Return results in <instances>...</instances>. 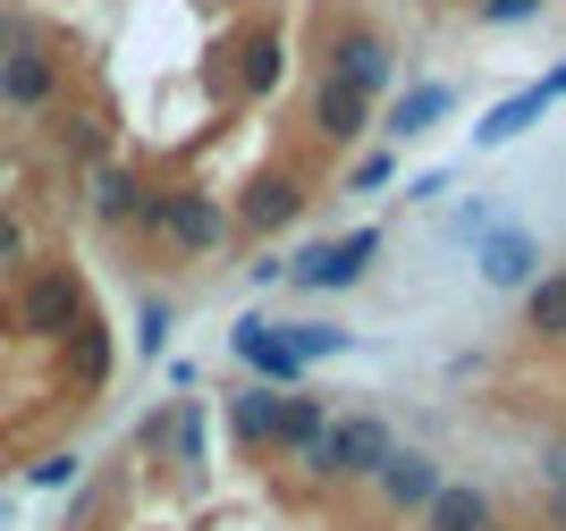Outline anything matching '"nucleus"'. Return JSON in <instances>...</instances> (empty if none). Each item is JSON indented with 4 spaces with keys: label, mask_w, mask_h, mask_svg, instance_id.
Here are the masks:
<instances>
[{
    "label": "nucleus",
    "mask_w": 566,
    "mask_h": 531,
    "mask_svg": "<svg viewBox=\"0 0 566 531\" xmlns=\"http://www.w3.org/2000/svg\"><path fill=\"white\" fill-rule=\"evenodd\" d=\"M85 312H94V296H85V270H76L69 254H43V262H25V270H18L9 329H18L25 347H60Z\"/></svg>",
    "instance_id": "obj_1"
},
{
    "label": "nucleus",
    "mask_w": 566,
    "mask_h": 531,
    "mask_svg": "<svg viewBox=\"0 0 566 531\" xmlns=\"http://www.w3.org/2000/svg\"><path fill=\"white\" fill-rule=\"evenodd\" d=\"M229 203H220L212 185H153V220H144V236L161 245L169 262H212L220 245H229Z\"/></svg>",
    "instance_id": "obj_2"
},
{
    "label": "nucleus",
    "mask_w": 566,
    "mask_h": 531,
    "mask_svg": "<svg viewBox=\"0 0 566 531\" xmlns=\"http://www.w3.org/2000/svg\"><path fill=\"white\" fill-rule=\"evenodd\" d=\"M389 422L380 414H331V431H322V447L305 456V472L313 481H331V489H355V481H373L380 472V456H389Z\"/></svg>",
    "instance_id": "obj_3"
},
{
    "label": "nucleus",
    "mask_w": 566,
    "mask_h": 531,
    "mask_svg": "<svg viewBox=\"0 0 566 531\" xmlns=\"http://www.w3.org/2000/svg\"><path fill=\"white\" fill-rule=\"evenodd\" d=\"M322 76H338V85H355L364 102H380L389 93V76H398V51H389V34L364 18H338L331 34H322Z\"/></svg>",
    "instance_id": "obj_4"
},
{
    "label": "nucleus",
    "mask_w": 566,
    "mask_h": 531,
    "mask_svg": "<svg viewBox=\"0 0 566 531\" xmlns=\"http://www.w3.org/2000/svg\"><path fill=\"white\" fill-rule=\"evenodd\" d=\"M373 254H380V229H347V236L305 245V254L287 262V278H296L305 296H338V287H355V278L373 270Z\"/></svg>",
    "instance_id": "obj_5"
},
{
    "label": "nucleus",
    "mask_w": 566,
    "mask_h": 531,
    "mask_svg": "<svg viewBox=\"0 0 566 531\" xmlns=\"http://www.w3.org/2000/svg\"><path fill=\"white\" fill-rule=\"evenodd\" d=\"M60 93H69V60H60L51 43L9 51V60H0V110H18V118H51V110H60Z\"/></svg>",
    "instance_id": "obj_6"
},
{
    "label": "nucleus",
    "mask_w": 566,
    "mask_h": 531,
    "mask_svg": "<svg viewBox=\"0 0 566 531\" xmlns=\"http://www.w3.org/2000/svg\"><path fill=\"white\" fill-rule=\"evenodd\" d=\"M449 481V464L431 456V447H389L373 472V507L380 514H398V523H415V514L431 507V489Z\"/></svg>",
    "instance_id": "obj_7"
},
{
    "label": "nucleus",
    "mask_w": 566,
    "mask_h": 531,
    "mask_svg": "<svg viewBox=\"0 0 566 531\" xmlns=\"http://www.w3.org/2000/svg\"><path fill=\"white\" fill-rule=\"evenodd\" d=\"M111 371H118V338L102 312H85V321L60 338V389L76 396V405H94L102 389H111Z\"/></svg>",
    "instance_id": "obj_8"
},
{
    "label": "nucleus",
    "mask_w": 566,
    "mask_h": 531,
    "mask_svg": "<svg viewBox=\"0 0 566 531\" xmlns=\"http://www.w3.org/2000/svg\"><path fill=\"white\" fill-rule=\"evenodd\" d=\"M85 211H94L111 236H144V220H153V185H144L127 161H94V169H85Z\"/></svg>",
    "instance_id": "obj_9"
},
{
    "label": "nucleus",
    "mask_w": 566,
    "mask_h": 531,
    "mask_svg": "<svg viewBox=\"0 0 566 531\" xmlns=\"http://www.w3.org/2000/svg\"><path fill=\"white\" fill-rule=\"evenodd\" d=\"M296 211H305V178L296 169H254L245 194L229 203V220L245 236H280V229H296Z\"/></svg>",
    "instance_id": "obj_10"
},
{
    "label": "nucleus",
    "mask_w": 566,
    "mask_h": 531,
    "mask_svg": "<svg viewBox=\"0 0 566 531\" xmlns=\"http://www.w3.org/2000/svg\"><path fill=\"white\" fill-rule=\"evenodd\" d=\"M237 363L254 371L262 389H305V354L287 347V321H262V312H245V321L229 329Z\"/></svg>",
    "instance_id": "obj_11"
},
{
    "label": "nucleus",
    "mask_w": 566,
    "mask_h": 531,
    "mask_svg": "<svg viewBox=\"0 0 566 531\" xmlns=\"http://www.w3.org/2000/svg\"><path fill=\"white\" fill-rule=\"evenodd\" d=\"M473 262H482V278H491V287H516V296H524V287L542 278V236L491 220V229L473 236Z\"/></svg>",
    "instance_id": "obj_12"
},
{
    "label": "nucleus",
    "mask_w": 566,
    "mask_h": 531,
    "mask_svg": "<svg viewBox=\"0 0 566 531\" xmlns=\"http://www.w3.org/2000/svg\"><path fill=\"white\" fill-rule=\"evenodd\" d=\"M305 127H313V144H331V152H347V144H364V127H373V102H364L355 85H338V76H313Z\"/></svg>",
    "instance_id": "obj_13"
},
{
    "label": "nucleus",
    "mask_w": 566,
    "mask_h": 531,
    "mask_svg": "<svg viewBox=\"0 0 566 531\" xmlns=\"http://www.w3.org/2000/svg\"><path fill=\"white\" fill-rule=\"evenodd\" d=\"M322 431H331V405L313 389H280V414H271V447L262 456L271 464H305L313 447H322Z\"/></svg>",
    "instance_id": "obj_14"
},
{
    "label": "nucleus",
    "mask_w": 566,
    "mask_h": 531,
    "mask_svg": "<svg viewBox=\"0 0 566 531\" xmlns=\"http://www.w3.org/2000/svg\"><path fill=\"white\" fill-rule=\"evenodd\" d=\"M415 523H423V531H482V523H499V507H491V489H482V481H440Z\"/></svg>",
    "instance_id": "obj_15"
},
{
    "label": "nucleus",
    "mask_w": 566,
    "mask_h": 531,
    "mask_svg": "<svg viewBox=\"0 0 566 531\" xmlns=\"http://www.w3.org/2000/svg\"><path fill=\"white\" fill-rule=\"evenodd\" d=\"M549 110H558V93H549V85H516L507 102H499V110H482L473 144H482V152H491V144H516L524 127H533V118H549Z\"/></svg>",
    "instance_id": "obj_16"
},
{
    "label": "nucleus",
    "mask_w": 566,
    "mask_h": 531,
    "mask_svg": "<svg viewBox=\"0 0 566 531\" xmlns=\"http://www.w3.org/2000/svg\"><path fill=\"white\" fill-rule=\"evenodd\" d=\"M212 456V414H203V396H169V464L178 472H203Z\"/></svg>",
    "instance_id": "obj_17"
},
{
    "label": "nucleus",
    "mask_w": 566,
    "mask_h": 531,
    "mask_svg": "<svg viewBox=\"0 0 566 531\" xmlns=\"http://www.w3.org/2000/svg\"><path fill=\"white\" fill-rule=\"evenodd\" d=\"M449 110H457V93H449V85H406L398 102H389V118H380V127L406 144V136H431V127H440Z\"/></svg>",
    "instance_id": "obj_18"
},
{
    "label": "nucleus",
    "mask_w": 566,
    "mask_h": 531,
    "mask_svg": "<svg viewBox=\"0 0 566 531\" xmlns=\"http://www.w3.org/2000/svg\"><path fill=\"white\" fill-rule=\"evenodd\" d=\"M271 414H280V389L245 380V389L229 396V439L245 447V456H262V447H271Z\"/></svg>",
    "instance_id": "obj_19"
},
{
    "label": "nucleus",
    "mask_w": 566,
    "mask_h": 531,
    "mask_svg": "<svg viewBox=\"0 0 566 531\" xmlns=\"http://www.w3.org/2000/svg\"><path fill=\"white\" fill-rule=\"evenodd\" d=\"M524 329H533L542 347H566V262L524 287Z\"/></svg>",
    "instance_id": "obj_20"
},
{
    "label": "nucleus",
    "mask_w": 566,
    "mask_h": 531,
    "mask_svg": "<svg viewBox=\"0 0 566 531\" xmlns=\"http://www.w3.org/2000/svg\"><path fill=\"white\" fill-rule=\"evenodd\" d=\"M51 144H60V161H76V169L111 161V152H102V144H111V127H102L94 110H60V118H51Z\"/></svg>",
    "instance_id": "obj_21"
},
{
    "label": "nucleus",
    "mask_w": 566,
    "mask_h": 531,
    "mask_svg": "<svg viewBox=\"0 0 566 531\" xmlns=\"http://www.w3.org/2000/svg\"><path fill=\"white\" fill-rule=\"evenodd\" d=\"M237 76H245V93H271V85L287 76V43L271 34V25H262V34H245V68H237Z\"/></svg>",
    "instance_id": "obj_22"
},
{
    "label": "nucleus",
    "mask_w": 566,
    "mask_h": 531,
    "mask_svg": "<svg viewBox=\"0 0 566 531\" xmlns=\"http://www.w3.org/2000/svg\"><path fill=\"white\" fill-rule=\"evenodd\" d=\"M169 321H178V312H169L161 296H144V304H136V363H161V347H169Z\"/></svg>",
    "instance_id": "obj_23"
},
{
    "label": "nucleus",
    "mask_w": 566,
    "mask_h": 531,
    "mask_svg": "<svg viewBox=\"0 0 566 531\" xmlns=\"http://www.w3.org/2000/svg\"><path fill=\"white\" fill-rule=\"evenodd\" d=\"M287 347L305 354V371H313L322 354H347V329H331V321H287Z\"/></svg>",
    "instance_id": "obj_24"
},
{
    "label": "nucleus",
    "mask_w": 566,
    "mask_h": 531,
    "mask_svg": "<svg viewBox=\"0 0 566 531\" xmlns=\"http://www.w3.org/2000/svg\"><path fill=\"white\" fill-rule=\"evenodd\" d=\"M76 472H85V456H76V447H51V456L25 464V489H69Z\"/></svg>",
    "instance_id": "obj_25"
},
{
    "label": "nucleus",
    "mask_w": 566,
    "mask_h": 531,
    "mask_svg": "<svg viewBox=\"0 0 566 531\" xmlns=\"http://www.w3.org/2000/svg\"><path fill=\"white\" fill-rule=\"evenodd\" d=\"M127 456H153V464H169V405H153V414L136 422V439H127Z\"/></svg>",
    "instance_id": "obj_26"
},
{
    "label": "nucleus",
    "mask_w": 566,
    "mask_h": 531,
    "mask_svg": "<svg viewBox=\"0 0 566 531\" xmlns=\"http://www.w3.org/2000/svg\"><path fill=\"white\" fill-rule=\"evenodd\" d=\"M549 0H473V25H533Z\"/></svg>",
    "instance_id": "obj_27"
},
{
    "label": "nucleus",
    "mask_w": 566,
    "mask_h": 531,
    "mask_svg": "<svg viewBox=\"0 0 566 531\" xmlns=\"http://www.w3.org/2000/svg\"><path fill=\"white\" fill-rule=\"evenodd\" d=\"M43 43V25L25 18V9H9V0H0V60H9V51H34Z\"/></svg>",
    "instance_id": "obj_28"
},
{
    "label": "nucleus",
    "mask_w": 566,
    "mask_h": 531,
    "mask_svg": "<svg viewBox=\"0 0 566 531\" xmlns=\"http://www.w3.org/2000/svg\"><path fill=\"white\" fill-rule=\"evenodd\" d=\"M389 178H398V161H389V152H364V161L347 169V185H355V194H380Z\"/></svg>",
    "instance_id": "obj_29"
},
{
    "label": "nucleus",
    "mask_w": 566,
    "mask_h": 531,
    "mask_svg": "<svg viewBox=\"0 0 566 531\" xmlns=\"http://www.w3.org/2000/svg\"><path fill=\"white\" fill-rule=\"evenodd\" d=\"M18 262H34V254H25V220H18V211H0V270H18Z\"/></svg>",
    "instance_id": "obj_30"
},
{
    "label": "nucleus",
    "mask_w": 566,
    "mask_h": 531,
    "mask_svg": "<svg viewBox=\"0 0 566 531\" xmlns=\"http://www.w3.org/2000/svg\"><path fill=\"white\" fill-rule=\"evenodd\" d=\"M440 194H449V178H440V169H423V178L406 185V203H440Z\"/></svg>",
    "instance_id": "obj_31"
},
{
    "label": "nucleus",
    "mask_w": 566,
    "mask_h": 531,
    "mask_svg": "<svg viewBox=\"0 0 566 531\" xmlns=\"http://www.w3.org/2000/svg\"><path fill=\"white\" fill-rule=\"evenodd\" d=\"M542 489H566V439L542 447Z\"/></svg>",
    "instance_id": "obj_32"
},
{
    "label": "nucleus",
    "mask_w": 566,
    "mask_h": 531,
    "mask_svg": "<svg viewBox=\"0 0 566 531\" xmlns=\"http://www.w3.org/2000/svg\"><path fill=\"white\" fill-rule=\"evenodd\" d=\"M245 278H254V287H280L287 262H280V254H262V262H245Z\"/></svg>",
    "instance_id": "obj_33"
},
{
    "label": "nucleus",
    "mask_w": 566,
    "mask_h": 531,
    "mask_svg": "<svg viewBox=\"0 0 566 531\" xmlns=\"http://www.w3.org/2000/svg\"><path fill=\"white\" fill-rule=\"evenodd\" d=\"M542 531H566V489H542Z\"/></svg>",
    "instance_id": "obj_34"
},
{
    "label": "nucleus",
    "mask_w": 566,
    "mask_h": 531,
    "mask_svg": "<svg viewBox=\"0 0 566 531\" xmlns=\"http://www.w3.org/2000/svg\"><path fill=\"white\" fill-rule=\"evenodd\" d=\"M542 85H549V93H558V102H566V60H558V68H549V76H542Z\"/></svg>",
    "instance_id": "obj_35"
},
{
    "label": "nucleus",
    "mask_w": 566,
    "mask_h": 531,
    "mask_svg": "<svg viewBox=\"0 0 566 531\" xmlns=\"http://www.w3.org/2000/svg\"><path fill=\"white\" fill-rule=\"evenodd\" d=\"M482 531H516V523H482Z\"/></svg>",
    "instance_id": "obj_36"
},
{
    "label": "nucleus",
    "mask_w": 566,
    "mask_h": 531,
    "mask_svg": "<svg viewBox=\"0 0 566 531\" xmlns=\"http://www.w3.org/2000/svg\"><path fill=\"white\" fill-rule=\"evenodd\" d=\"M0 523H9V498H0Z\"/></svg>",
    "instance_id": "obj_37"
},
{
    "label": "nucleus",
    "mask_w": 566,
    "mask_h": 531,
    "mask_svg": "<svg viewBox=\"0 0 566 531\" xmlns=\"http://www.w3.org/2000/svg\"><path fill=\"white\" fill-rule=\"evenodd\" d=\"M0 178H9V152H0Z\"/></svg>",
    "instance_id": "obj_38"
},
{
    "label": "nucleus",
    "mask_w": 566,
    "mask_h": 531,
    "mask_svg": "<svg viewBox=\"0 0 566 531\" xmlns=\"http://www.w3.org/2000/svg\"><path fill=\"white\" fill-rule=\"evenodd\" d=\"M415 9H440V0H415Z\"/></svg>",
    "instance_id": "obj_39"
}]
</instances>
